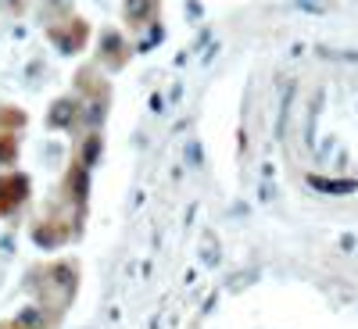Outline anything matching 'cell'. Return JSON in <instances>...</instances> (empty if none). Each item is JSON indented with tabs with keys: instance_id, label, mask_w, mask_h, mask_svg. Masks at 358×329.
<instances>
[{
	"instance_id": "cell-12",
	"label": "cell",
	"mask_w": 358,
	"mask_h": 329,
	"mask_svg": "<svg viewBox=\"0 0 358 329\" xmlns=\"http://www.w3.org/2000/svg\"><path fill=\"white\" fill-rule=\"evenodd\" d=\"M15 158H18V140H15V133L0 129V165H11Z\"/></svg>"
},
{
	"instance_id": "cell-6",
	"label": "cell",
	"mask_w": 358,
	"mask_h": 329,
	"mask_svg": "<svg viewBox=\"0 0 358 329\" xmlns=\"http://www.w3.org/2000/svg\"><path fill=\"white\" fill-rule=\"evenodd\" d=\"M86 187H90V168L76 161L72 172H69V197H72V204H83L86 200Z\"/></svg>"
},
{
	"instance_id": "cell-1",
	"label": "cell",
	"mask_w": 358,
	"mask_h": 329,
	"mask_svg": "<svg viewBox=\"0 0 358 329\" xmlns=\"http://www.w3.org/2000/svg\"><path fill=\"white\" fill-rule=\"evenodd\" d=\"M47 286L57 290V308H69V305H72V297H76V290H79V268H76L72 261H57V265H50Z\"/></svg>"
},
{
	"instance_id": "cell-9",
	"label": "cell",
	"mask_w": 358,
	"mask_h": 329,
	"mask_svg": "<svg viewBox=\"0 0 358 329\" xmlns=\"http://www.w3.org/2000/svg\"><path fill=\"white\" fill-rule=\"evenodd\" d=\"M97 154H101V136H97V133H90V136H86V143H83V154H79V165H86V168H94V165H97Z\"/></svg>"
},
{
	"instance_id": "cell-5",
	"label": "cell",
	"mask_w": 358,
	"mask_h": 329,
	"mask_svg": "<svg viewBox=\"0 0 358 329\" xmlns=\"http://www.w3.org/2000/svg\"><path fill=\"white\" fill-rule=\"evenodd\" d=\"M83 104L72 101V97H62V101H54L50 111H47V126L50 129H72L76 126V118H79Z\"/></svg>"
},
{
	"instance_id": "cell-3",
	"label": "cell",
	"mask_w": 358,
	"mask_h": 329,
	"mask_svg": "<svg viewBox=\"0 0 358 329\" xmlns=\"http://www.w3.org/2000/svg\"><path fill=\"white\" fill-rule=\"evenodd\" d=\"M86 36H90V25H86L83 18H72L65 29H62V25H54V29H50V40L62 47L65 54L83 50V47H86Z\"/></svg>"
},
{
	"instance_id": "cell-11",
	"label": "cell",
	"mask_w": 358,
	"mask_h": 329,
	"mask_svg": "<svg viewBox=\"0 0 358 329\" xmlns=\"http://www.w3.org/2000/svg\"><path fill=\"white\" fill-rule=\"evenodd\" d=\"M15 322H18L22 329H47V315H43V308H25Z\"/></svg>"
},
{
	"instance_id": "cell-10",
	"label": "cell",
	"mask_w": 358,
	"mask_h": 329,
	"mask_svg": "<svg viewBox=\"0 0 358 329\" xmlns=\"http://www.w3.org/2000/svg\"><path fill=\"white\" fill-rule=\"evenodd\" d=\"M22 126H25V111H18V108H0V129L15 133V129H22Z\"/></svg>"
},
{
	"instance_id": "cell-7",
	"label": "cell",
	"mask_w": 358,
	"mask_h": 329,
	"mask_svg": "<svg viewBox=\"0 0 358 329\" xmlns=\"http://www.w3.org/2000/svg\"><path fill=\"white\" fill-rule=\"evenodd\" d=\"M155 8H158V0H126V18L133 25H143L155 18Z\"/></svg>"
},
{
	"instance_id": "cell-2",
	"label": "cell",
	"mask_w": 358,
	"mask_h": 329,
	"mask_svg": "<svg viewBox=\"0 0 358 329\" xmlns=\"http://www.w3.org/2000/svg\"><path fill=\"white\" fill-rule=\"evenodd\" d=\"M25 200H29V175L22 172L0 175V215H15Z\"/></svg>"
},
{
	"instance_id": "cell-8",
	"label": "cell",
	"mask_w": 358,
	"mask_h": 329,
	"mask_svg": "<svg viewBox=\"0 0 358 329\" xmlns=\"http://www.w3.org/2000/svg\"><path fill=\"white\" fill-rule=\"evenodd\" d=\"M104 57L111 54V68H118V65H126V57H129V50H126V43H122V36L118 33H104Z\"/></svg>"
},
{
	"instance_id": "cell-4",
	"label": "cell",
	"mask_w": 358,
	"mask_h": 329,
	"mask_svg": "<svg viewBox=\"0 0 358 329\" xmlns=\"http://www.w3.org/2000/svg\"><path fill=\"white\" fill-rule=\"evenodd\" d=\"M72 236V229L62 222V219H40L36 226H33V240H36V247H65V240Z\"/></svg>"
}]
</instances>
